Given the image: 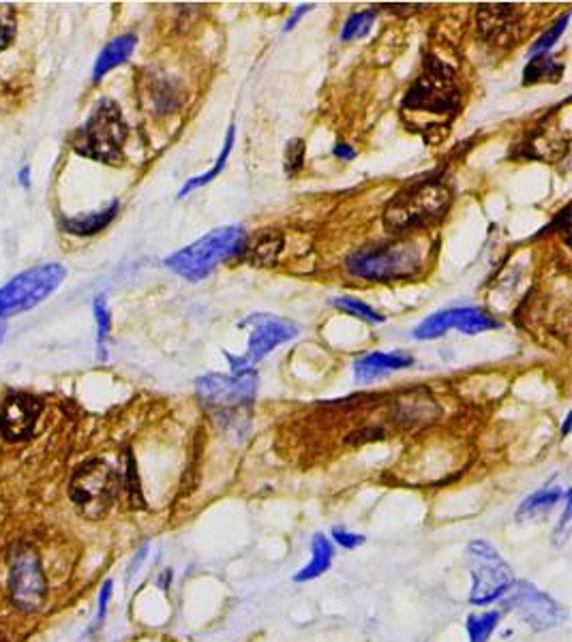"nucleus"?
<instances>
[{
	"label": "nucleus",
	"instance_id": "nucleus-22",
	"mask_svg": "<svg viewBox=\"0 0 572 642\" xmlns=\"http://www.w3.org/2000/svg\"><path fill=\"white\" fill-rule=\"evenodd\" d=\"M234 137H236V131H234V125H232V127H230V131H228V137H225L223 150H221V155H219V159H217V163H215V167H213V170H208L206 174H202V176H198V178H191V180L187 182V185L183 187V191H180V193H178V197H185V195H187V193H191L193 189H200V187L208 185V182H210V180H213V178H217V176H219V174L223 172L225 161H228L230 152H232V146H234Z\"/></svg>",
	"mask_w": 572,
	"mask_h": 642
},
{
	"label": "nucleus",
	"instance_id": "nucleus-24",
	"mask_svg": "<svg viewBox=\"0 0 572 642\" xmlns=\"http://www.w3.org/2000/svg\"><path fill=\"white\" fill-rule=\"evenodd\" d=\"M93 311H95V319H97V347H99V358L105 360V358H108V354H105V341H108L112 319H110L108 304H105V298H103V296L95 298Z\"/></svg>",
	"mask_w": 572,
	"mask_h": 642
},
{
	"label": "nucleus",
	"instance_id": "nucleus-20",
	"mask_svg": "<svg viewBox=\"0 0 572 642\" xmlns=\"http://www.w3.org/2000/svg\"><path fill=\"white\" fill-rule=\"evenodd\" d=\"M457 326V309H448V311H440L431 317H427L423 324H420L414 330V336L420 341H427V339H438L444 332H448L450 328Z\"/></svg>",
	"mask_w": 572,
	"mask_h": 642
},
{
	"label": "nucleus",
	"instance_id": "nucleus-10",
	"mask_svg": "<svg viewBox=\"0 0 572 642\" xmlns=\"http://www.w3.org/2000/svg\"><path fill=\"white\" fill-rule=\"evenodd\" d=\"M200 401L215 411H236L251 405L258 392V375L253 371L243 375H204L195 381Z\"/></svg>",
	"mask_w": 572,
	"mask_h": 642
},
{
	"label": "nucleus",
	"instance_id": "nucleus-5",
	"mask_svg": "<svg viewBox=\"0 0 572 642\" xmlns=\"http://www.w3.org/2000/svg\"><path fill=\"white\" fill-rule=\"evenodd\" d=\"M118 493L116 471L95 458L75 469L69 482V497L78 512L90 521H97L110 512Z\"/></svg>",
	"mask_w": 572,
	"mask_h": 642
},
{
	"label": "nucleus",
	"instance_id": "nucleus-13",
	"mask_svg": "<svg viewBox=\"0 0 572 642\" xmlns=\"http://www.w3.org/2000/svg\"><path fill=\"white\" fill-rule=\"evenodd\" d=\"M41 416V401L30 394H11L0 407V431L9 441L28 439Z\"/></svg>",
	"mask_w": 572,
	"mask_h": 642
},
{
	"label": "nucleus",
	"instance_id": "nucleus-16",
	"mask_svg": "<svg viewBox=\"0 0 572 642\" xmlns=\"http://www.w3.org/2000/svg\"><path fill=\"white\" fill-rule=\"evenodd\" d=\"M333 557H335L333 544H330V540L326 538L324 533H315L313 540H311V559L305 568L294 576V580L296 583H309V580L322 576L324 572L330 570Z\"/></svg>",
	"mask_w": 572,
	"mask_h": 642
},
{
	"label": "nucleus",
	"instance_id": "nucleus-4",
	"mask_svg": "<svg viewBox=\"0 0 572 642\" xmlns=\"http://www.w3.org/2000/svg\"><path fill=\"white\" fill-rule=\"evenodd\" d=\"M240 242H243V229L236 225L219 227L204 238L195 240L189 247L170 255L165 259V266L189 281H200L223 259L236 253Z\"/></svg>",
	"mask_w": 572,
	"mask_h": 642
},
{
	"label": "nucleus",
	"instance_id": "nucleus-34",
	"mask_svg": "<svg viewBox=\"0 0 572 642\" xmlns=\"http://www.w3.org/2000/svg\"><path fill=\"white\" fill-rule=\"evenodd\" d=\"M333 155L339 157V159H354L356 152H354L348 144H337V146L333 148Z\"/></svg>",
	"mask_w": 572,
	"mask_h": 642
},
{
	"label": "nucleus",
	"instance_id": "nucleus-15",
	"mask_svg": "<svg viewBox=\"0 0 572 642\" xmlns=\"http://www.w3.org/2000/svg\"><path fill=\"white\" fill-rule=\"evenodd\" d=\"M515 26L513 5H485L478 9V28L485 39L504 41L506 33Z\"/></svg>",
	"mask_w": 572,
	"mask_h": 642
},
{
	"label": "nucleus",
	"instance_id": "nucleus-3",
	"mask_svg": "<svg viewBox=\"0 0 572 642\" xmlns=\"http://www.w3.org/2000/svg\"><path fill=\"white\" fill-rule=\"evenodd\" d=\"M423 266V251L414 240H399L380 247H367L356 251L348 259V270L354 277L369 281H395L408 279Z\"/></svg>",
	"mask_w": 572,
	"mask_h": 642
},
{
	"label": "nucleus",
	"instance_id": "nucleus-35",
	"mask_svg": "<svg viewBox=\"0 0 572 642\" xmlns=\"http://www.w3.org/2000/svg\"><path fill=\"white\" fill-rule=\"evenodd\" d=\"M309 9H311L309 5H305V7H300V9H298V11H296V13L292 15V18L288 20V24H285V30H292V28H294V24H296V22H298L300 18H303V15H305V13L309 11Z\"/></svg>",
	"mask_w": 572,
	"mask_h": 642
},
{
	"label": "nucleus",
	"instance_id": "nucleus-37",
	"mask_svg": "<svg viewBox=\"0 0 572 642\" xmlns=\"http://www.w3.org/2000/svg\"><path fill=\"white\" fill-rule=\"evenodd\" d=\"M570 420H572V414H568L566 420H564V428H562V435H564V437H566L568 431H570Z\"/></svg>",
	"mask_w": 572,
	"mask_h": 642
},
{
	"label": "nucleus",
	"instance_id": "nucleus-29",
	"mask_svg": "<svg viewBox=\"0 0 572 642\" xmlns=\"http://www.w3.org/2000/svg\"><path fill=\"white\" fill-rule=\"evenodd\" d=\"M568 20H570V13H564V15H562V20H560L558 24H553V26L547 30L545 35H540V37L536 39V43H534L532 48H530V56H540V54H545L547 50H551V48H553V43L558 41V39L562 37L564 30H566Z\"/></svg>",
	"mask_w": 572,
	"mask_h": 642
},
{
	"label": "nucleus",
	"instance_id": "nucleus-2",
	"mask_svg": "<svg viewBox=\"0 0 572 642\" xmlns=\"http://www.w3.org/2000/svg\"><path fill=\"white\" fill-rule=\"evenodd\" d=\"M125 140L127 125L120 107L110 99H103L86 120V125L75 133L73 148L82 157L101 163H118L123 159Z\"/></svg>",
	"mask_w": 572,
	"mask_h": 642
},
{
	"label": "nucleus",
	"instance_id": "nucleus-1",
	"mask_svg": "<svg viewBox=\"0 0 572 642\" xmlns=\"http://www.w3.org/2000/svg\"><path fill=\"white\" fill-rule=\"evenodd\" d=\"M453 193L438 180H425L403 189L384 210V227L393 234L412 232V229L427 227L444 217Z\"/></svg>",
	"mask_w": 572,
	"mask_h": 642
},
{
	"label": "nucleus",
	"instance_id": "nucleus-33",
	"mask_svg": "<svg viewBox=\"0 0 572 642\" xmlns=\"http://www.w3.org/2000/svg\"><path fill=\"white\" fill-rule=\"evenodd\" d=\"M112 598V580H105V585L101 587L99 593V613H97V621H95V628H99V623L105 619V613H108V602Z\"/></svg>",
	"mask_w": 572,
	"mask_h": 642
},
{
	"label": "nucleus",
	"instance_id": "nucleus-36",
	"mask_svg": "<svg viewBox=\"0 0 572 642\" xmlns=\"http://www.w3.org/2000/svg\"><path fill=\"white\" fill-rule=\"evenodd\" d=\"M30 167H22V170H20V174H18V180H20V185H24V187H28L30 185Z\"/></svg>",
	"mask_w": 572,
	"mask_h": 642
},
{
	"label": "nucleus",
	"instance_id": "nucleus-23",
	"mask_svg": "<svg viewBox=\"0 0 572 642\" xmlns=\"http://www.w3.org/2000/svg\"><path fill=\"white\" fill-rule=\"evenodd\" d=\"M500 623V613H485V615H470L468 617V636L470 642H487Z\"/></svg>",
	"mask_w": 572,
	"mask_h": 642
},
{
	"label": "nucleus",
	"instance_id": "nucleus-31",
	"mask_svg": "<svg viewBox=\"0 0 572 642\" xmlns=\"http://www.w3.org/2000/svg\"><path fill=\"white\" fill-rule=\"evenodd\" d=\"M333 540H335L337 544H341L343 548L354 550V548L365 544V535L350 533V531H345V529H333Z\"/></svg>",
	"mask_w": 572,
	"mask_h": 642
},
{
	"label": "nucleus",
	"instance_id": "nucleus-39",
	"mask_svg": "<svg viewBox=\"0 0 572 642\" xmlns=\"http://www.w3.org/2000/svg\"><path fill=\"white\" fill-rule=\"evenodd\" d=\"M0 642H5V638H3V636H0Z\"/></svg>",
	"mask_w": 572,
	"mask_h": 642
},
{
	"label": "nucleus",
	"instance_id": "nucleus-12",
	"mask_svg": "<svg viewBox=\"0 0 572 642\" xmlns=\"http://www.w3.org/2000/svg\"><path fill=\"white\" fill-rule=\"evenodd\" d=\"M513 606L517 608V613L525 623H530L534 630L545 632L551 628H558V625L564 621V610L562 606L555 602L551 595L545 591H540L532 583H521Z\"/></svg>",
	"mask_w": 572,
	"mask_h": 642
},
{
	"label": "nucleus",
	"instance_id": "nucleus-25",
	"mask_svg": "<svg viewBox=\"0 0 572 642\" xmlns=\"http://www.w3.org/2000/svg\"><path fill=\"white\" fill-rule=\"evenodd\" d=\"M281 244H283L281 236L268 234V236H264V238H260L258 242H255L251 259L255 264H273L279 249H281Z\"/></svg>",
	"mask_w": 572,
	"mask_h": 642
},
{
	"label": "nucleus",
	"instance_id": "nucleus-17",
	"mask_svg": "<svg viewBox=\"0 0 572 642\" xmlns=\"http://www.w3.org/2000/svg\"><path fill=\"white\" fill-rule=\"evenodd\" d=\"M562 497H564V493H562L560 486L540 488L538 493L530 495L521 503L519 510H517V521L528 523V521H536V518L547 516L555 506H558V501Z\"/></svg>",
	"mask_w": 572,
	"mask_h": 642
},
{
	"label": "nucleus",
	"instance_id": "nucleus-27",
	"mask_svg": "<svg viewBox=\"0 0 572 642\" xmlns=\"http://www.w3.org/2000/svg\"><path fill=\"white\" fill-rule=\"evenodd\" d=\"M375 20V11H360V13H354L352 18L345 22L343 26V33H341V39L343 41H350V39H358V37H365L369 33V28Z\"/></svg>",
	"mask_w": 572,
	"mask_h": 642
},
{
	"label": "nucleus",
	"instance_id": "nucleus-21",
	"mask_svg": "<svg viewBox=\"0 0 572 642\" xmlns=\"http://www.w3.org/2000/svg\"><path fill=\"white\" fill-rule=\"evenodd\" d=\"M562 71H564V67L560 63H555V58L540 54V56H534L530 60V65L525 67L523 78H525V84L540 82V80L555 82V80H560Z\"/></svg>",
	"mask_w": 572,
	"mask_h": 642
},
{
	"label": "nucleus",
	"instance_id": "nucleus-19",
	"mask_svg": "<svg viewBox=\"0 0 572 642\" xmlns=\"http://www.w3.org/2000/svg\"><path fill=\"white\" fill-rule=\"evenodd\" d=\"M116 212H118V202H112V206H108L101 212H90V214H82V217L65 219L63 225L69 234L90 236V234L101 232L103 227H108V223L116 217Z\"/></svg>",
	"mask_w": 572,
	"mask_h": 642
},
{
	"label": "nucleus",
	"instance_id": "nucleus-38",
	"mask_svg": "<svg viewBox=\"0 0 572 642\" xmlns=\"http://www.w3.org/2000/svg\"><path fill=\"white\" fill-rule=\"evenodd\" d=\"M5 332H7L5 321H0V343H3V341H5Z\"/></svg>",
	"mask_w": 572,
	"mask_h": 642
},
{
	"label": "nucleus",
	"instance_id": "nucleus-6",
	"mask_svg": "<svg viewBox=\"0 0 572 642\" xmlns=\"http://www.w3.org/2000/svg\"><path fill=\"white\" fill-rule=\"evenodd\" d=\"M459 107L455 73L440 60H429L423 78H418L403 99L405 112H423L435 116H453Z\"/></svg>",
	"mask_w": 572,
	"mask_h": 642
},
{
	"label": "nucleus",
	"instance_id": "nucleus-8",
	"mask_svg": "<svg viewBox=\"0 0 572 642\" xmlns=\"http://www.w3.org/2000/svg\"><path fill=\"white\" fill-rule=\"evenodd\" d=\"M468 563L474 578V587L470 591L472 604H491L513 589V570L487 540H474L468 546Z\"/></svg>",
	"mask_w": 572,
	"mask_h": 642
},
{
	"label": "nucleus",
	"instance_id": "nucleus-30",
	"mask_svg": "<svg viewBox=\"0 0 572 642\" xmlns=\"http://www.w3.org/2000/svg\"><path fill=\"white\" fill-rule=\"evenodd\" d=\"M303 161H305V144L300 140H292L288 150H285V167H288L290 174H294L303 167Z\"/></svg>",
	"mask_w": 572,
	"mask_h": 642
},
{
	"label": "nucleus",
	"instance_id": "nucleus-7",
	"mask_svg": "<svg viewBox=\"0 0 572 642\" xmlns=\"http://www.w3.org/2000/svg\"><path fill=\"white\" fill-rule=\"evenodd\" d=\"M67 270L63 264H43L26 270L0 287V317H9L37 307L52 296L65 281Z\"/></svg>",
	"mask_w": 572,
	"mask_h": 642
},
{
	"label": "nucleus",
	"instance_id": "nucleus-26",
	"mask_svg": "<svg viewBox=\"0 0 572 642\" xmlns=\"http://www.w3.org/2000/svg\"><path fill=\"white\" fill-rule=\"evenodd\" d=\"M125 488H127V497L131 501V508H144L146 501L142 497V488H140V478H138V467H135L133 454L127 452V467H125Z\"/></svg>",
	"mask_w": 572,
	"mask_h": 642
},
{
	"label": "nucleus",
	"instance_id": "nucleus-11",
	"mask_svg": "<svg viewBox=\"0 0 572 642\" xmlns=\"http://www.w3.org/2000/svg\"><path fill=\"white\" fill-rule=\"evenodd\" d=\"M240 326H251V336H249V351L245 360L249 364L262 360L268 356L277 345L292 341L294 336H298L300 328L288 319H281L275 315H253L247 321H243Z\"/></svg>",
	"mask_w": 572,
	"mask_h": 642
},
{
	"label": "nucleus",
	"instance_id": "nucleus-9",
	"mask_svg": "<svg viewBox=\"0 0 572 642\" xmlns=\"http://www.w3.org/2000/svg\"><path fill=\"white\" fill-rule=\"evenodd\" d=\"M9 593L13 604L24 613H35L45 602V576L41 561L33 548H18V553L11 559V574H9Z\"/></svg>",
	"mask_w": 572,
	"mask_h": 642
},
{
	"label": "nucleus",
	"instance_id": "nucleus-14",
	"mask_svg": "<svg viewBox=\"0 0 572 642\" xmlns=\"http://www.w3.org/2000/svg\"><path fill=\"white\" fill-rule=\"evenodd\" d=\"M414 364V358L410 354H403V351H393V354H384V351H375V354L363 356L360 360H356L354 364V373L358 381H375L378 377L390 373V371H397V369H405V366Z\"/></svg>",
	"mask_w": 572,
	"mask_h": 642
},
{
	"label": "nucleus",
	"instance_id": "nucleus-32",
	"mask_svg": "<svg viewBox=\"0 0 572 642\" xmlns=\"http://www.w3.org/2000/svg\"><path fill=\"white\" fill-rule=\"evenodd\" d=\"M15 35V22L9 11L0 13V50H5Z\"/></svg>",
	"mask_w": 572,
	"mask_h": 642
},
{
	"label": "nucleus",
	"instance_id": "nucleus-18",
	"mask_svg": "<svg viewBox=\"0 0 572 642\" xmlns=\"http://www.w3.org/2000/svg\"><path fill=\"white\" fill-rule=\"evenodd\" d=\"M135 43H138L135 35H123V37H116L114 41L105 45L97 58V63H95V71H93L95 80H101L105 73H110L114 67L123 65L125 60L133 54Z\"/></svg>",
	"mask_w": 572,
	"mask_h": 642
},
{
	"label": "nucleus",
	"instance_id": "nucleus-28",
	"mask_svg": "<svg viewBox=\"0 0 572 642\" xmlns=\"http://www.w3.org/2000/svg\"><path fill=\"white\" fill-rule=\"evenodd\" d=\"M335 307L348 311L350 315H356L365 321H371V324H382L386 317H382L380 313H375L369 304H365L363 300H356V298H337L335 300Z\"/></svg>",
	"mask_w": 572,
	"mask_h": 642
}]
</instances>
